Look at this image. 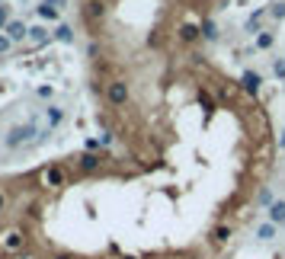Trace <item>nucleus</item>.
Instances as JSON below:
<instances>
[{"mask_svg": "<svg viewBox=\"0 0 285 259\" xmlns=\"http://www.w3.org/2000/svg\"><path fill=\"white\" fill-rule=\"evenodd\" d=\"M39 125L35 122H22V125H13L10 132L4 135V147L10 150H19V147H35V141H39Z\"/></svg>", "mask_w": 285, "mask_h": 259, "instance_id": "obj_1", "label": "nucleus"}, {"mask_svg": "<svg viewBox=\"0 0 285 259\" xmlns=\"http://www.w3.org/2000/svg\"><path fill=\"white\" fill-rule=\"evenodd\" d=\"M128 99H132V87H128L122 77H112L109 84H106V102H109L112 109H125Z\"/></svg>", "mask_w": 285, "mask_h": 259, "instance_id": "obj_2", "label": "nucleus"}, {"mask_svg": "<svg viewBox=\"0 0 285 259\" xmlns=\"http://www.w3.org/2000/svg\"><path fill=\"white\" fill-rule=\"evenodd\" d=\"M26 243H29L26 227H7L4 234H0V250L4 253H22Z\"/></svg>", "mask_w": 285, "mask_h": 259, "instance_id": "obj_3", "label": "nucleus"}, {"mask_svg": "<svg viewBox=\"0 0 285 259\" xmlns=\"http://www.w3.org/2000/svg\"><path fill=\"white\" fill-rule=\"evenodd\" d=\"M77 170L84 173V176L100 173L103 170V154H100V150H84V154L77 157Z\"/></svg>", "mask_w": 285, "mask_h": 259, "instance_id": "obj_4", "label": "nucleus"}, {"mask_svg": "<svg viewBox=\"0 0 285 259\" xmlns=\"http://www.w3.org/2000/svg\"><path fill=\"white\" fill-rule=\"evenodd\" d=\"M42 183L49 186V189H61V186H67V173L61 163H52V167L42 170Z\"/></svg>", "mask_w": 285, "mask_h": 259, "instance_id": "obj_5", "label": "nucleus"}, {"mask_svg": "<svg viewBox=\"0 0 285 259\" xmlns=\"http://www.w3.org/2000/svg\"><path fill=\"white\" fill-rule=\"evenodd\" d=\"M241 90L247 96H259V90H263V77L256 74V70H244L241 74Z\"/></svg>", "mask_w": 285, "mask_h": 259, "instance_id": "obj_6", "label": "nucleus"}, {"mask_svg": "<svg viewBox=\"0 0 285 259\" xmlns=\"http://www.w3.org/2000/svg\"><path fill=\"white\" fill-rule=\"evenodd\" d=\"M103 16H106V0H87L84 4V19L87 22H103Z\"/></svg>", "mask_w": 285, "mask_h": 259, "instance_id": "obj_7", "label": "nucleus"}, {"mask_svg": "<svg viewBox=\"0 0 285 259\" xmlns=\"http://www.w3.org/2000/svg\"><path fill=\"white\" fill-rule=\"evenodd\" d=\"M176 39H180L183 45H193V42L202 39V26H199V22H183V26L176 29Z\"/></svg>", "mask_w": 285, "mask_h": 259, "instance_id": "obj_8", "label": "nucleus"}, {"mask_svg": "<svg viewBox=\"0 0 285 259\" xmlns=\"http://www.w3.org/2000/svg\"><path fill=\"white\" fill-rule=\"evenodd\" d=\"M58 7H64V0H42V4L35 7V13L52 22V19H58Z\"/></svg>", "mask_w": 285, "mask_h": 259, "instance_id": "obj_9", "label": "nucleus"}, {"mask_svg": "<svg viewBox=\"0 0 285 259\" xmlns=\"http://www.w3.org/2000/svg\"><path fill=\"white\" fill-rule=\"evenodd\" d=\"M7 35H10V39H13V42H22V39H26V35H29V26H26V22H22V19H10V26L4 29Z\"/></svg>", "mask_w": 285, "mask_h": 259, "instance_id": "obj_10", "label": "nucleus"}, {"mask_svg": "<svg viewBox=\"0 0 285 259\" xmlns=\"http://www.w3.org/2000/svg\"><path fill=\"white\" fill-rule=\"evenodd\" d=\"M269 221H272L276 227L285 224V198H279V202H272V205H269Z\"/></svg>", "mask_w": 285, "mask_h": 259, "instance_id": "obj_11", "label": "nucleus"}, {"mask_svg": "<svg viewBox=\"0 0 285 259\" xmlns=\"http://www.w3.org/2000/svg\"><path fill=\"white\" fill-rule=\"evenodd\" d=\"M45 122H49V128L55 132V128L64 122V109L61 106H49V109H45Z\"/></svg>", "mask_w": 285, "mask_h": 259, "instance_id": "obj_12", "label": "nucleus"}, {"mask_svg": "<svg viewBox=\"0 0 285 259\" xmlns=\"http://www.w3.org/2000/svg\"><path fill=\"white\" fill-rule=\"evenodd\" d=\"M231 237H234V230H231L228 224H218L215 230H211V243H215V246H224Z\"/></svg>", "mask_w": 285, "mask_h": 259, "instance_id": "obj_13", "label": "nucleus"}, {"mask_svg": "<svg viewBox=\"0 0 285 259\" xmlns=\"http://www.w3.org/2000/svg\"><path fill=\"white\" fill-rule=\"evenodd\" d=\"M199 26H202V39H205V42H218V26L211 19H202Z\"/></svg>", "mask_w": 285, "mask_h": 259, "instance_id": "obj_14", "label": "nucleus"}, {"mask_svg": "<svg viewBox=\"0 0 285 259\" xmlns=\"http://www.w3.org/2000/svg\"><path fill=\"white\" fill-rule=\"evenodd\" d=\"M266 13H269V10H253V16L247 19V32H256V35L263 32V29H259V19H263Z\"/></svg>", "mask_w": 285, "mask_h": 259, "instance_id": "obj_15", "label": "nucleus"}, {"mask_svg": "<svg viewBox=\"0 0 285 259\" xmlns=\"http://www.w3.org/2000/svg\"><path fill=\"white\" fill-rule=\"evenodd\" d=\"M29 39H32L35 45H49V42H52V35L45 32L42 26H32V29H29Z\"/></svg>", "mask_w": 285, "mask_h": 259, "instance_id": "obj_16", "label": "nucleus"}, {"mask_svg": "<svg viewBox=\"0 0 285 259\" xmlns=\"http://www.w3.org/2000/svg\"><path fill=\"white\" fill-rule=\"evenodd\" d=\"M55 39H58V42H64V45H70V42H74V29H70L67 22H61V26L55 29Z\"/></svg>", "mask_w": 285, "mask_h": 259, "instance_id": "obj_17", "label": "nucleus"}, {"mask_svg": "<svg viewBox=\"0 0 285 259\" xmlns=\"http://www.w3.org/2000/svg\"><path fill=\"white\" fill-rule=\"evenodd\" d=\"M276 230H279V227L272 224V221H269V224H259V227H256V240H263V243H266V240L276 237Z\"/></svg>", "mask_w": 285, "mask_h": 259, "instance_id": "obj_18", "label": "nucleus"}, {"mask_svg": "<svg viewBox=\"0 0 285 259\" xmlns=\"http://www.w3.org/2000/svg\"><path fill=\"white\" fill-rule=\"evenodd\" d=\"M272 42H276V35H272V32H259L256 35V48H263V51L272 48Z\"/></svg>", "mask_w": 285, "mask_h": 259, "instance_id": "obj_19", "label": "nucleus"}, {"mask_svg": "<svg viewBox=\"0 0 285 259\" xmlns=\"http://www.w3.org/2000/svg\"><path fill=\"white\" fill-rule=\"evenodd\" d=\"M269 16H272V19H285V0H279V4L269 7Z\"/></svg>", "mask_w": 285, "mask_h": 259, "instance_id": "obj_20", "label": "nucleus"}, {"mask_svg": "<svg viewBox=\"0 0 285 259\" xmlns=\"http://www.w3.org/2000/svg\"><path fill=\"white\" fill-rule=\"evenodd\" d=\"M199 102H202V109H205V112H215V102H211L208 93H199Z\"/></svg>", "mask_w": 285, "mask_h": 259, "instance_id": "obj_21", "label": "nucleus"}, {"mask_svg": "<svg viewBox=\"0 0 285 259\" xmlns=\"http://www.w3.org/2000/svg\"><path fill=\"white\" fill-rule=\"evenodd\" d=\"M7 26H10V7L0 4V29H7Z\"/></svg>", "mask_w": 285, "mask_h": 259, "instance_id": "obj_22", "label": "nucleus"}, {"mask_svg": "<svg viewBox=\"0 0 285 259\" xmlns=\"http://www.w3.org/2000/svg\"><path fill=\"white\" fill-rule=\"evenodd\" d=\"M112 141H115V135L109 132V128H106V132L100 135V147H109V144H112Z\"/></svg>", "mask_w": 285, "mask_h": 259, "instance_id": "obj_23", "label": "nucleus"}, {"mask_svg": "<svg viewBox=\"0 0 285 259\" xmlns=\"http://www.w3.org/2000/svg\"><path fill=\"white\" fill-rule=\"evenodd\" d=\"M10 48H13V39H10V35H0V55H7Z\"/></svg>", "mask_w": 285, "mask_h": 259, "instance_id": "obj_24", "label": "nucleus"}, {"mask_svg": "<svg viewBox=\"0 0 285 259\" xmlns=\"http://www.w3.org/2000/svg\"><path fill=\"white\" fill-rule=\"evenodd\" d=\"M256 202H259V205H272V192H269V189H259Z\"/></svg>", "mask_w": 285, "mask_h": 259, "instance_id": "obj_25", "label": "nucleus"}, {"mask_svg": "<svg viewBox=\"0 0 285 259\" xmlns=\"http://www.w3.org/2000/svg\"><path fill=\"white\" fill-rule=\"evenodd\" d=\"M272 70H276V77H279V80H285V58H279V61L272 64Z\"/></svg>", "mask_w": 285, "mask_h": 259, "instance_id": "obj_26", "label": "nucleus"}, {"mask_svg": "<svg viewBox=\"0 0 285 259\" xmlns=\"http://www.w3.org/2000/svg\"><path fill=\"white\" fill-rule=\"evenodd\" d=\"M39 96L42 99H52V87H39Z\"/></svg>", "mask_w": 285, "mask_h": 259, "instance_id": "obj_27", "label": "nucleus"}, {"mask_svg": "<svg viewBox=\"0 0 285 259\" xmlns=\"http://www.w3.org/2000/svg\"><path fill=\"white\" fill-rule=\"evenodd\" d=\"M87 150H100V138H90L87 141Z\"/></svg>", "mask_w": 285, "mask_h": 259, "instance_id": "obj_28", "label": "nucleus"}, {"mask_svg": "<svg viewBox=\"0 0 285 259\" xmlns=\"http://www.w3.org/2000/svg\"><path fill=\"white\" fill-rule=\"evenodd\" d=\"M4 211H7V192L0 189V215H4Z\"/></svg>", "mask_w": 285, "mask_h": 259, "instance_id": "obj_29", "label": "nucleus"}, {"mask_svg": "<svg viewBox=\"0 0 285 259\" xmlns=\"http://www.w3.org/2000/svg\"><path fill=\"white\" fill-rule=\"evenodd\" d=\"M55 259H74V256H70V253H58Z\"/></svg>", "mask_w": 285, "mask_h": 259, "instance_id": "obj_30", "label": "nucleus"}, {"mask_svg": "<svg viewBox=\"0 0 285 259\" xmlns=\"http://www.w3.org/2000/svg\"><path fill=\"white\" fill-rule=\"evenodd\" d=\"M279 147H285V132H279Z\"/></svg>", "mask_w": 285, "mask_h": 259, "instance_id": "obj_31", "label": "nucleus"}, {"mask_svg": "<svg viewBox=\"0 0 285 259\" xmlns=\"http://www.w3.org/2000/svg\"><path fill=\"white\" fill-rule=\"evenodd\" d=\"M122 259H138V256H122Z\"/></svg>", "mask_w": 285, "mask_h": 259, "instance_id": "obj_32", "label": "nucleus"}, {"mask_svg": "<svg viewBox=\"0 0 285 259\" xmlns=\"http://www.w3.org/2000/svg\"><path fill=\"white\" fill-rule=\"evenodd\" d=\"M0 4H4V0H0Z\"/></svg>", "mask_w": 285, "mask_h": 259, "instance_id": "obj_33", "label": "nucleus"}]
</instances>
